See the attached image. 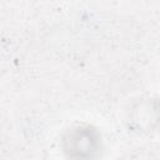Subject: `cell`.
I'll return each instance as SVG.
<instances>
[{"instance_id": "obj_1", "label": "cell", "mask_w": 160, "mask_h": 160, "mask_svg": "<svg viewBox=\"0 0 160 160\" xmlns=\"http://www.w3.org/2000/svg\"><path fill=\"white\" fill-rule=\"evenodd\" d=\"M61 148L70 160H92L101 150V136L90 125H78L65 131Z\"/></svg>"}]
</instances>
